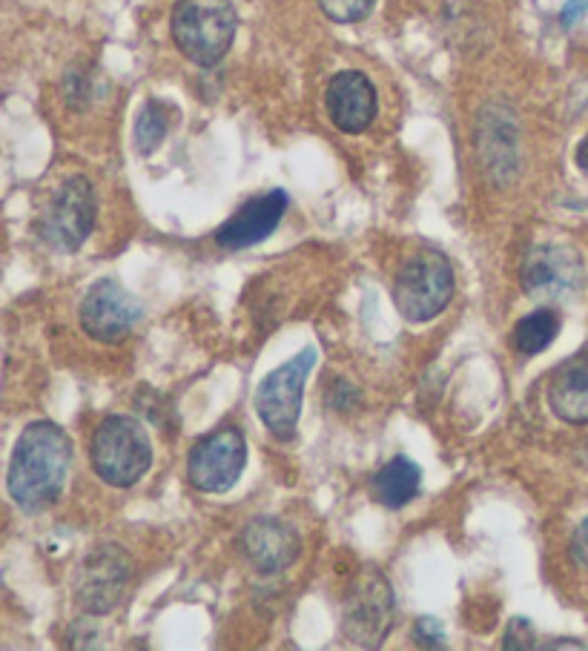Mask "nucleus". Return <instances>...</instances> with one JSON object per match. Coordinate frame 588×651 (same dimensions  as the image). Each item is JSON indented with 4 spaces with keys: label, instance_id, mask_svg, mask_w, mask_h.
<instances>
[{
    "label": "nucleus",
    "instance_id": "a211bd4d",
    "mask_svg": "<svg viewBox=\"0 0 588 651\" xmlns=\"http://www.w3.org/2000/svg\"><path fill=\"white\" fill-rule=\"evenodd\" d=\"M166 135V112L159 101H146L144 110L135 119V146L141 155H153L155 146Z\"/></svg>",
    "mask_w": 588,
    "mask_h": 651
},
{
    "label": "nucleus",
    "instance_id": "aec40b11",
    "mask_svg": "<svg viewBox=\"0 0 588 651\" xmlns=\"http://www.w3.org/2000/svg\"><path fill=\"white\" fill-rule=\"evenodd\" d=\"M537 640H534V625L528 623L526 617H514L506 629V640H503V649L508 651H526L534 649Z\"/></svg>",
    "mask_w": 588,
    "mask_h": 651
},
{
    "label": "nucleus",
    "instance_id": "423d86ee",
    "mask_svg": "<svg viewBox=\"0 0 588 651\" xmlns=\"http://www.w3.org/2000/svg\"><path fill=\"white\" fill-rule=\"evenodd\" d=\"M95 190L83 175H72L55 190L43 210L38 233L49 247L75 253L95 227Z\"/></svg>",
    "mask_w": 588,
    "mask_h": 651
},
{
    "label": "nucleus",
    "instance_id": "0eeeda50",
    "mask_svg": "<svg viewBox=\"0 0 588 651\" xmlns=\"http://www.w3.org/2000/svg\"><path fill=\"white\" fill-rule=\"evenodd\" d=\"M247 465L242 430L219 428L193 445L187 459L190 486L201 494H224L239 482Z\"/></svg>",
    "mask_w": 588,
    "mask_h": 651
},
{
    "label": "nucleus",
    "instance_id": "f8f14e48",
    "mask_svg": "<svg viewBox=\"0 0 588 651\" xmlns=\"http://www.w3.org/2000/svg\"><path fill=\"white\" fill-rule=\"evenodd\" d=\"M287 193L284 190H271V193L258 195L253 202L244 204L235 215H230L222 227L215 230V244L224 250H247L262 244L276 233L282 222L284 210H287Z\"/></svg>",
    "mask_w": 588,
    "mask_h": 651
},
{
    "label": "nucleus",
    "instance_id": "dca6fc26",
    "mask_svg": "<svg viewBox=\"0 0 588 651\" xmlns=\"http://www.w3.org/2000/svg\"><path fill=\"white\" fill-rule=\"evenodd\" d=\"M419 486L423 468L408 457H394L388 465H382L371 482L376 502L385 508H405L419 494Z\"/></svg>",
    "mask_w": 588,
    "mask_h": 651
},
{
    "label": "nucleus",
    "instance_id": "7ed1b4c3",
    "mask_svg": "<svg viewBox=\"0 0 588 651\" xmlns=\"http://www.w3.org/2000/svg\"><path fill=\"white\" fill-rule=\"evenodd\" d=\"M90 462L112 488L135 486L153 465V443L132 416H107L92 434Z\"/></svg>",
    "mask_w": 588,
    "mask_h": 651
},
{
    "label": "nucleus",
    "instance_id": "4468645a",
    "mask_svg": "<svg viewBox=\"0 0 588 651\" xmlns=\"http://www.w3.org/2000/svg\"><path fill=\"white\" fill-rule=\"evenodd\" d=\"M548 408L568 425H588V345L554 367Z\"/></svg>",
    "mask_w": 588,
    "mask_h": 651
},
{
    "label": "nucleus",
    "instance_id": "9b49d317",
    "mask_svg": "<svg viewBox=\"0 0 588 651\" xmlns=\"http://www.w3.org/2000/svg\"><path fill=\"white\" fill-rule=\"evenodd\" d=\"M242 555L258 574H278L291 569L302 551V540L293 526L273 517H258L242 531Z\"/></svg>",
    "mask_w": 588,
    "mask_h": 651
},
{
    "label": "nucleus",
    "instance_id": "4be33fe9",
    "mask_svg": "<svg viewBox=\"0 0 588 651\" xmlns=\"http://www.w3.org/2000/svg\"><path fill=\"white\" fill-rule=\"evenodd\" d=\"M571 557L588 569V520H582L580 526H577L575 540H571Z\"/></svg>",
    "mask_w": 588,
    "mask_h": 651
},
{
    "label": "nucleus",
    "instance_id": "39448f33",
    "mask_svg": "<svg viewBox=\"0 0 588 651\" xmlns=\"http://www.w3.org/2000/svg\"><path fill=\"white\" fill-rule=\"evenodd\" d=\"M316 365V350L305 347L302 354L284 362L282 367L271 370L258 382L253 405H256L258 419L264 428L271 430L276 439H293L298 428V416H302V399H305V385Z\"/></svg>",
    "mask_w": 588,
    "mask_h": 651
},
{
    "label": "nucleus",
    "instance_id": "f257e3e1",
    "mask_svg": "<svg viewBox=\"0 0 588 651\" xmlns=\"http://www.w3.org/2000/svg\"><path fill=\"white\" fill-rule=\"evenodd\" d=\"M72 468V439L55 423L38 419L18 437L9 459V497L27 513H41L61 499Z\"/></svg>",
    "mask_w": 588,
    "mask_h": 651
},
{
    "label": "nucleus",
    "instance_id": "5701e85b",
    "mask_svg": "<svg viewBox=\"0 0 588 651\" xmlns=\"http://www.w3.org/2000/svg\"><path fill=\"white\" fill-rule=\"evenodd\" d=\"M586 12H588V0H568L566 9H562V14H560L562 27L571 29L577 21H580V18H582V14H586Z\"/></svg>",
    "mask_w": 588,
    "mask_h": 651
},
{
    "label": "nucleus",
    "instance_id": "f3484780",
    "mask_svg": "<svg viewBox=\"0 0 588 651\" xmlns=\"http://www.w3.org/2000/svg\"><path fill=\"white\" fill-rule=\"evenodd\" d=\"M557 333H560V313L543 307V311L523 316L514 325V347L523 356H537L557 339Z\"/></svg>",
    "mask_w": 588,
    "mask_h": 651
},
{
    "label": "nucleus",
    "instance_id": "393cba45",
    "mask_svg": "<svg viewBox=\"0 0 588 651\" xmlns=\"http://www.w3.org/2000/svg\"><path fill=\"white\" fill-rule=\"evenodd\" d=\"M577 164H580V170H586L588 173V135H586V141L577 146Z\"/></svg>",
    "mask_w": 588,
    "mask_h": 651
},
{
    "label": "nucleus",
    "instance_id": "ddd939ff",
    "mask_svg": "<svg viewBox=\"0 0 588 651\" xmlns=\"http://www.w3.org/2000/svg\"><path fill=\"white\" fill-rule=\"evenodd\" d=\"M325 106L336 130L359 135L376 119V90L371 78L356 70L333 75L325 92Z\"/></svg>",
    "mask_w": 588,
    "mask_h": 651
},
{
    "label": "nucleus",
    "instance_id": "1a4fd4ad",
    "mask_svg": "<svg viewBox=\"0 0 588 651\" xmlns=\"http://www.w3.org/2000/svg\"><path fill=\"white\" fill-rule=\"evenodd\" d=\"M141 305L115 278H101L81 302V327L98 342H118L141 322Z\"/></svg>",
    "mask_w": 588,
    "mask_h": 651
},
{
    "label": "nucleus",
    "instance_id": "b1692460",
    "mask_svg": "<svg viewBox=\"0 0 588 651\" xmlns=\"http://www.w3.org/2000/svg\"><path fill=\"white\" fill-rule=\"evenodd\" d=\"M546 649H586V643H580V640H554Z\"/></svg>",
    "mask_w": 588,
    "mask_h": 651
},
{
    "label": "nucleus",
    "instance_id": "412c9836",
    "mask_svg": "<svg viewBox=\"0 0 588 651\" xmlns=\"http://www.w3.org/2000/svg\"><path fill=\"white\" fill-rule=\"evenodd\" d=\"M416 643L425 645V649H443L445 645L443 625L436 623L434 617H419V620H416Z\"/></svg>",
    "mask_w": 588,
    "mask_h": 651
},
{
    "label": "nucleus",
    "instance_id": "f03ea898",
    "mask_svg": "<svg viewBox=\"0 0 588 651\" xmlns=\"http://www.w3.org/2000/svg\"><path fill=\"white\" fill-rule=\"evenodd\" d=\"M457 291V278L443 250H416L408 262L402 264L394 282L396 311L414 325L436 319L450 305Z\"/></svg>",
    "mask_w": 588,
    "mask_h": 651
},
{
    "label": "nucleus",
    "instance_id": "2eb2a0df",
    "mask_svg": "<svg viewBox=\"0 0 588 651\" xmlns=\"http://www.w3.org/2000/svg\"><path fill=\"white\" fill-rule=\"evenodd\" d=\"M580 278V262L575 253L560 247H537L526 256L523 264V287L534 296H562L577 287Z\"/></svg>",
    "mask_w": 588,
    "mask_h": 651
},
{
    "label": "nucleus",
    "instance_id": "9d476101",
    "mask_svg": "<svg viewBox=\"0 0 588 651\" xmlns=\"http://www.w3.org/2000/svg\"><path fill=\"white\" fill-rule=\"evenodd\" d=\"M130 582V560L115 546L98 548L95 555L87 557L78 577V603L90 614H107L115 609L124 597Z\"/></svg>",
    "mask_w": 588,
    "mask_h": 651
},
{
    "label": "nucleus",
    "instance_id": "20e7f679",
    "mask_svg": "<svg viewBox=\"0 0 588 651\" xmlns=\"http://www.w3.org/2000/svg\"><path fill=\"white\" fill-rule=\"evenodd\" d=\"M235 23L230 0H175L173 41L181 55L210 70L233 47Z\"/></svg>",
    "mask_w": 588,
    "mask_h": 651
},
{
    "label": "nucleus",
    "instance_id": "6e6552de",
    "mask_svg": "<svg viewBox=\"0 0 588 651\" xmlns=\"http://www.w3.org/2000/svg\"><path fill=\"white\" fill-rule=\"evenodd\" d=\"M391 623H394V591L379 571H365L347 594V638L362 649H379Z\"/></svg>",
    "mask_w": 588,
    "mask_h": 651
},
{
    "label": "nucleus",
    "instance_id": "6ab92c4d",
    "mask_svg": "<svg viewBox=\"0 0 588 651\" xmlns=\"http://www.w3.org/2000/svg\"><path fill=\"white\" fill-rule=\"evenodd\" d=\"M318 7L333 23H359L371 14L374 0H318Z\"/></svg>",
    "mask_w": 588,
    "mask_h": 651
}]
</instances>
